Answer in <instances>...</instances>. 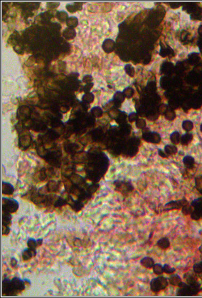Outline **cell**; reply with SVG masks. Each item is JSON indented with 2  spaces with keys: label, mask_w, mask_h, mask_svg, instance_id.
I'll return each instance as SVG.
<instances>
[{
  "label": "cell",
  "mask_w": 202,
  "mask_h": 298,
  "mask_svg": "<svg viewBox=\"0 0 202 298\" xmlns=\"http://www.w3.org/2000/svg\"><path fill=\"white\" fill-rule=\"evenodd\" d=\"M19 203L14 199L2 197V212L16 213L19 209Z\"/></svg>",
  "instance_id": "cell-4"
},
{
  "label": "cell",
  "mask_w": 202,
  "mask_h": 298,
  "mask_svg": "<svg viewBox=\"0 0 202 298\" xmlns=\"http://www.w3.org/2000/svg\"><path fill=\"white\" fill-rule=\"evenodd\" d=\"M168 279L163 276L157 277L152 279L150 282V288L153 292L158 294L164 290L169 285Z\"/></svg>",
  "instance_id": "cell-2"
},
{
  "label": "cell",
  "mask_w": 202,
  "mask_h": 298,
  "mask_svg": "<svg viewBox=\"0 0 202 298\" xmlns=\"http://www.w3.org/2000/svg\"><path fill=\"white\" fill-rule=\"evenodd\" d=\"M15 191L14 186L11 184L2 182V193L3 195L11 196L14 193Z\"/></svg>",
  "instance_id": "cell-10"
},
{
  "label": "cell",
  "mask_w": 202,
  "mask_h": 298,
  "mask_svg": "<svg viewBox=\"0 0 202 298\" xmlns=\"http://www.w3.org/2000/svg\"><path fill=\"white\" fill-rule=\"evenodd\" d=\"M136 125L138 128L144 129L146 127V122L143 119H138L137 120Z\"/></svg>",
  "instance_id": "cell-22"
},
{
  "label": "cell",
  "mask_w": 202,
  "mask_h": 298,
  "mask_svg": "<svg viewBox=\"0 0 202 298\" xmlns=\"http://www.w3.org/2000/svg\"><path fill=\"white\" fill-rule=\"evenodd\" d=\"M164 151L167 156H172L176 154L178 152V149L175 145H166L164 147Z\"/></svg>",
  "instance_id": "cell-16"
},
{
  "label": "cell",
  "mask_w": 202,
  "mask_h": 298,
  "mask_svg": "<svg viewBox=\"0 0 202 298\" xmlns=\"http://www.w3.org/2000/svg\"><path fill=\"white\" fill-rule=\"evenodd\" d=\"M158 153L160 157H161L162 158H167L169 157V156H167L165 151H164L163 150H162V149L158 150Z\"/></svg>",
  "instance_id": "cell-26"
},
{
  "label": "cell",
  "mask_w": 202,
  "mask_h": 298,
  "mask_svg": "<svg viewBox=\"0 0 202 298\" xmlns=\"http://www.w3.org/2000/svg\"><path fill=\"white\" fill-rule=\"evenodd\" d=\"M10 231H11V228L9 227L2 226V236H8L10 234Z\"/></svg>",
  "instance_id": "cell-24"
},
{
  "label": "cell",
  "mask_w": 202,
  "mask_h": 298,
  "mask_svg": "<svg viewBox=\"0 0 202 298\" xmlns=\"http://www.w3.org/2000/svg\"><path fill=\"white\" fill-rule=\"evenodd\" d=\"M37 255V250H34L29 248L23 249L22 252L23 260L25 262L28 261L35 257Z\"/></svg>",
  "instance_id": "cell-7"
},
{
  "label": "cell",
  "mask_w": 202,
  "mask_h": 298,
  "mask_svg": "<svg viewBox=\"0 0 202 298\" xmlns=\"http://www.w3.org/2000/svg\"><path fill=\"white\" fill-rule=\"evenodd\" d=\"M137 119V116L136 113L133 112V113H131L130 114H129L128 119H129V121H130L131 123L136 121Z\"/></svg>",
  "instance_id": "cell-25"
},
{
  "label": "cell",
  "mask_w": 202,
  "mask_h": 298,
  "mask_svg": "<svg viewBox=\"0 0 202 298\" xmlns=\"http://www.w3.org/2000/svg\"><path fill=\"white\" fill-rule=\"evenodd\" d=\"M164 273L167 274H172L175 273L176 269L174 267H172L168 264H165L163 266Z\"/></svg>",
  "instance_id": "cell-20"
},
{
  "label": "cell",
  "mask_w": 202,
  "mask_h": 298,
  "mask_svg": "<svg viewBox=\"0 0 202 298\" xmlns=\"http://www.w3.org/2000/svg\"><path fill=\"white\" fill-rule=\"evenodd\" d=\"M43 238H39L35 240L33 238H30L27 241L28 248L34 250H37V248L40 247L43 244Z\"/></svg>",
  "instance_id": "cell-8"
},
{
  "label": "cell",
  "mask_w": 202,
  "mask_h": 298,
  "mask_svg": "<svg viewBox=\"0 0 202 298\" xmlns=\"http://www.w3.org/2000/svg\"><path fill=\"white\" fill-rule=\"evenodd\" d=\"M188 204L185 198L179 201H173L166 203L164 207V211H170L175 209H181L185 205Z\"/></svg>",
  "instance_id": "cell-5"
},
{
  "label": "cell",
  "mask_w": 202,
  "mask_h": 298,
  "mask_svg": "<svg viewBox=\"0 0 202 298\" xmlns=\"http://www.w3.org/2000/svg\"><path fill=\"white\" fill-rule=\"evenodd\" d=\"M200 131H201V132H202V125H200Z\"/></svg>",
  "instance_id": "cell-27"
},
{
  "label": "cell",
  "mask_w": 202,
  "mask_h": 298,
  "mask_svg": "<svg viewBox=\"0 0 202 298\" xmlns=\"http://www.w3.org/2000/svg\"><path fill=\"white\" fill-rule=\"evenodd\" d=\"M183 162L185 167L189 170H192L194 167V158L191 156H186L183 159Z\"/></svg>",
  "instance_id": "cell-15"
},
{
  "label": "cell",
  "mask_w": 202,
  "mask_h": 298,
  "mask_svg": "<svg viewBox=\"0 0 202 298\" xmlns=\"http://www.w3.org/2000/svg\"><path fill=\"white\" fill-rule=\"evenodd\" d=\"M181 212L184 215H187L190 214L191 213L192 209L191 208V207L189 206V204H187L182 208Z\"/></svg>",
  "instance_id": "cell-21"
},
{
  "label": "cell",
  "mask_w": 202,
  "mask_h": 298,
  "mask_svg": "<svg viewBox=\"0 0 202 298\" xmlns=\"http://www.w3.org/2000/svg\"><path fill=\"white\" fill-rule=\"evenodd\" d=\"M12 216L8 213L2 212V226L9 227L12 224Z\"/></svg>",
  "instance_id": "cell-12"
},
{
  "label": "cell",
  "mask_w": 202,
  "mask_h": 298,
  "mask_svg": "<svg viewBox=\"0 0 202 298\" xmlns=\"http://www.w3.org/2000/svg\"><path fill=\"white\" fill-rule=\"evenodd\" d=\"M26 285H31V282L28 279H22L17 277L12 279L5 277L2 282V296H16L21 294L25 290Z\"/></svg>",
  "instance_id": "cell-1"
},
{
  "label": "cell",
  "mask_w": 202,
  "mask_h": 298,
  "mask_svg": "<svg viewBox=\"0 0 202 298\" xmlns=\"http://www.w3.org/2000/svg\"><path fill=\"white\" fill-rule=\"evenodd\" d=\"M168 281L171 285L175 287H178L179 285L182 282V280L180 276L176 274H172V275H171L169 278H168Z\"/></svg>",
  "instance_id": "cell-14"
},
{
  "label": "cell",
  "mask_w": 202,
  "mask_h": 298,
  "mask_svg": "<svg viewBox=\"0 0 202 298\" xmlns=\"http://www.w3.org/2000/svg\"><path fill=\"white\" fill-rule=\"evenodd\" d=\"M153 271L154 274L159 276L164 273L163 266L161 263H155L153 267Z\"/></svg>",
  "instance_id": "cell-18"
},
{
  "label": "cell",
  "mask_w": 202,
  "mask_h": 298,
  "mask_svg": "<svg viewBox=\"0 0 202 298\" xmlns=\"http://www.w3.org/2000/svg\"><path fill=\"white\" fill-rule=\"evenodd\" d=\"M181 135L178 132L175 131L170 135V140L174 145H177L180 142Z\"/></svg>",
  "instance_id": "cell-17"
},
{
  "label": "cell",
  "mask_w": 202,
  "mask_h": 298,
  "mask_svg": "<svg viewBox=\"0 0 202 298\" xmlns=\"http://www.w3.org/2000/svg\"><path fill=\"white\" fill-rule=\"evenodd\" d=\"M115 186V190L120 192L124 197L128 196L130 193L134 190V187L130 181L116 180L113 182Z\"/></svg>",
  "instance_id": "cell-3"
},
{
  "label": "cell",
  "mask_w": 202,
  "mask_h": 298,
  "mask_svg": "<svg viewBox=\"0 0 202 298\" xmlns=\"http://www.w3.org/2000/svg\"><path fill=\"white\" fill-rule=\"evenodd\" d=\"M10 264V266L12 268H13L14 269H17L18 267V265L17 260L16 259V257H11Z\"/></svg>",
  "instance_id": "cell-23"
},
{
  "label": "cell",
  "mask_w": 202,
  "mask_h": 298,
  "mask_svg": "<svg viewBox=\"0 0 202 298\" xmlns=\"http://www.w3.org/2000/svg\"><path fill=\"white\" fill-rule=\"evenodd\" d=\"M170 245L169 239L167 237L161 238L156 243V245L163 251L168 249L170 247Z\"/></svg>",
  "instance_id": "cell-9"
},
{
  "label": "cell",
  "mask_w": 202,
  "mask_h": 298,
  "mask_svg": "<svg viewBox=\"0 0 202 298\" xmlns=\"http://www.w3.org/2000/svg\"><path fill=\"white\" fill-rule=\"evenodd\" d=\"M193 140V135L192 133L187 132L186 134L181 136L180 143L182 145H188L191 143Z\"/></svg>",
  "instance_id": "cell-13"
},
{
  "label": "cell",
  "mask_w": 202,
  "mask_h": 298,
  "mask_svg": "<svg viewBox=\"0 0 202 298\" xmlns=\"http://www.w3.org/2000/svg\"><path fill=\"white\" fill-rule=\"evenodd\" d=\"M142 138L147 142L153 144H158L161 140V137L158 133L148 131L142 132Z\"/></svg>",
  "instance_id": "cell-6"
},
{
  "label": "cell",
  "mask_w": 202,
  "mask_h": 298,
  "mask_svg": "<svg viewBox=\"0 0 202 298\" xmlns=\"http://www.w3.org/2000/svg\"><path fill=\"white\" fill-rule=\"evenodd\" d=\"M140 262L142 267L147 269L153 268L154 265H155V261L153 259L149 257H143L142 259L140 260Z\"/></svg>",
  "instance_id": "cell-11"
},
{
  "label": "cell",
  "mask_w": 202,
  "mask_h": 298,
  "mask_svg": "<svg viewBox=\"0 0 202 298\" xmlns=\"http://www.w3.org/2000/svg\"><path fill=\"white\" fill-rule=\"evenodd\" d=\"M182 127L184 131L187 132H189L191 131L194 128L193 123L189 120H185L183 123Z\"/></svg>",
  "instance_id": "cell-19"
}]
</instances>
